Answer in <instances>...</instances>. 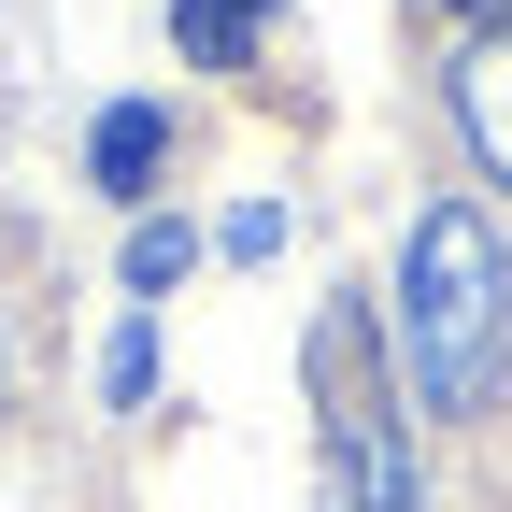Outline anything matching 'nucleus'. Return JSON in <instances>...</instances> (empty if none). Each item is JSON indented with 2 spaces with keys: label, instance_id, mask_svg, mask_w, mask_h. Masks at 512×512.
<instances>
[{
  "label": "nucleus",
  "instance_id": "7",
  "mask_svg": "<svg viewBox=\"0 0 512 512\" xmlns=\"http://www.w3.org/2000/svg\"><path fill=\"white\" fill-rule=\"evenodd\" d=\"M185 256H200V228H171V214H143V228H128V285H185Z\"/></svg>",
  "mask_w": 512,
  "mask_h": 512
},
{
  "label": "nucleus",
  "instance_id": "3",
  "mask_svg": "<svg viewBox=\"0 0 512 512\" xmlns=\"http://www.w3.org/2000/svg\"><path fill=\"white\" fill-rule=\"evenodd\" d=\"M456 128H470V157L512 185V15H484L456 43Z\"/></svg>",
  "mask_w": 512,
  "mask_h": 512
},
{
  "label": "nucleus",
  "instance_id": "5",
  "mask_svg": "<svg viewBox=\"0 0 512 512\" xmlns=\"http://www.w3.org/2000/svg\"><path fill=\"white\" fill-rule=\"evenodd\" d=\"M256 29H271V0H171V43L200 57V72H242Z\"/></svg>",
  "mask_w": 512,
  "mask_h": 512
},
{
  "label": "nucleus",
  "instance_id": "1",
  "mask_svg": "<svg viewBox=\"0 0 512 512\" xmlns=\"http://www.w3.org/2000/svg\"><path fill=\"white\" fill-rule=\"evenodd\" d=\"M399 342H413V399L427 413H484L498 384H512V242H498L484 200H441L413 228Z\"/></svg>",
  "mask_w": 512,
  "mask_h": 512
},
{
  "label": "nucleus",
  "instance_id": "4",
  "mask_svg": "<svg viewBox=\"0 0 512 512\" xmlns=\"http://www.w3.org/2000/svg\"><path fill=\"white\" fill-rule=\"evenodd\" d=\"M157 157H171V114H157V100H114V114L86 128V171L114 185V200H143V185H157Z\"/></svg>",
  "mask_w": 512,
  "mask_h": 512
},
{
  "label": "nucleus",
  "instance_id": "6",
  "mask_svg": "<svg viewBox=\"0 0 512 512\" xmlns=\"http://www.w3.org/2000/svg\"><path fill=\"white\" fill-rule=\"evenodd\" d=\"M143 384H157V328L128 313V328L100 342V399H114V413H143Z\"/></svg>",
  "mask_w": 512,
  "mask_h": 512
},
{
  "label": "nucleus",
  "instance_id": "2",
  "mask_svg": "<svg viewBox=\"0 0 512 512\" xmlns=\"http://www.w3.org/2000/svg\"><path fill=\"white\" fill-rule=\"evenodd\" d=\"M328 441H342V512H427L413 498V456H399V413H384V384L356 356V384L328 399Z\"/></svg>",
  "mask_w": 512,
  "mask_h": 512
},
{
  "label": "nucleus",
  "instance_id": "8",
  "mask_svg": "<svg viewBox=\"0 0 512 512\" xmlns=\"http://www.w3.org/2000/svg\"><path fill=\"white\" fill-rule=\"evenodd\" d=\"M441 15H456V0H441Z\"/></svg>",
  "mask_w": 512,
  "mask_h": 512
}]
</instances>
